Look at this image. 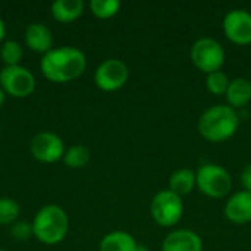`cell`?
I'll return each mask as SVG.
<instances>
[{
	"mask_svg": "<svg viewBox=\"0 0 251 251\" xmlns=\"http://www.w3.org/2000/svg\"><path fill=\"white\" fill-rule=\"evenodd\" d=\"M194 188H197V176H196V172L188 168L175 171L169 178L168 190H171L172 193H175L179 197L191 194L194 191Z\"/></svg>",
	"mask_w": 251,
	"mask_h": 251,
	"instance_id": "cell-16",
	"label": "cell"
},
{
	"mask_svg": "<svg viewBox=\"0 0 251 251\" xmlns=\"http://www.w3.org/2000/svg\"><path fill=\"white\" fill-rule=\"evenodd\" d=\"M90 9L94 16L100 19H109L118 15L121 9V1L119 0H91Z\"/></svg>",
	"mask_w": 251,
	"mask_h": 251,
	"instance_id": "cell-19",
	"label": "cell"
},
{
	"mask_svg": "<svg viewBox=\"0 0 251 251\" xmlns=\"http://www.w3.org/2000/svg\"><path fill=\"white\" fill-rule=\"evenodd\" d=\"M85 9L82 0H54L51 3V15L59 22H72L78 19Z\"/></svg>",
	"mask_w": 251,
	"mask_h": 251,
	"instance_id": "cell-17",
	"label": "cell"
},
{
	"mask_svg": "<svg viewBox=\"0 0 251 251\" xmlns=\"http://www.w3.org/2000/svg\"><path fill=\"white\" fill-rule=\"evenodd\" d=\"M10 235L16 241H26L34 235V228L31 222L26 221H16L10 228Z\"/></svg>",
	"mask_w": 251,
	"mask_h": 251,
	"instance_id": "cell-23",
	"label": "cell"
},
{
	"mask_svg": "<svg viewBox=\"0 0 251 251\" xmlns=\"http://www.w3.org/2000/svg\"><path fill=\"white\" fill-rule=\"evenodd\" d=\"M1 90L16 99L28 97L35 88V76L25 66H4L0 71Z\"/></svg>",
	"mask_w": 251,
	"mask_h": 251,
	"instance_id": "cell-7",
	"label": "cell"
},
{
	"mask_svg": "<svg viewBox=\"0 0 251 251\" xmlns=\"http://www.w3.org/2000/svg\"><path fill=\"white\" fill-rule=\"evenodd\" d=\"M4 99H6V93L1 90V87H0V107L3 106V103H4Z\"/></svg>",
	"mask_w": 251,
	"mask_h": 251,
	"instance_id": "cell-26",
	"label": "cell"
},
{
	"mask_svg": "<svg viewBox=\"0 0 251 251\" xmlns=\"http://www.w3.org/2000/svg\"><path fill=\"white\" fill-rule=\"evenodd\" d=\"M34 237L43 244L53 246L65 240L69 231V218L66 212L56 204L41 207L32 222Z\"/></svg>",
	"mask_w": 251,
	"mask_h": 251,
	"instance_id": "cell-3",
	"label": "cell"
},
{
	"mask_svg": "<svg viewBox=\"0 0 251 251\" xmlns=\"http://www.w3.org/2000/svg\"><path fill=\"white\" fill-rule=\"evenodd\" d=\"M135 251H150V250H149V247H147V246L138 244V247H137V250H135Z\"/></svg>",
	"mask_w": 251,
	"mask_h": 251,
	"instance_id": "cell-27",
	"label": "cell"
},
{
	"mask_svg": "<svg viewBox=\"0 0 251 251\" xmlns=\"http://www.w3.org/2000/svg\"><path fill=\"white\" fill-rule=\"evenodd\" d=\"M25 44L37 53H49L53 49V34L49 26L40 22L29 24L25 29Z\"/></svg>",
	"mask_w": 251,
	"mask_h": 251,
	"instance_id": "cell-13",
	"label": "cell"
},
{
	"mask_svg": "<svg viewBox=\"0 0 251 251\" xmlns=\"http://www.w3.org/2000/svg\"><path fill=\"white\" fill-rule=\"evenodd\" d=\"M4 35H6V25H4L3 19L0 18V43H1V40L4 38Z\"/></svg>",
	"mask_w": 251,
	"mask_h": 251,
	"instance_id": "cell-25",
	"label": "cell"
},
{
	"mask_svg": "<svg viewBox=\"0 0 251 251\" xmlns=\"http://www.w3.org/2000/svg\"><path fill=\"white\" fill-rule=\"evenodd\" d=\"M138 243L135 238L125 231H112L100 241L99 251H135Z\"/></svg>",
	"mask_w": 251,
	"mask_h": 251,
	"instance_id": "cell-15",
	"label": "cell"
},
{
	"mask_svg": "<svg viewBox=\"0 0 251 251\" xmlns=\"http://www.w3.org/2000/svg\"><path fill=\"white\" fill-rule=\"evenodd\" d=\"M0 251H6V250H1V249H0Z\"/></svg>",
	"mask_w": 251,
	"mask_h": 251,
	"instance_id": "cell-29",
	"label": "cell"
},
{
	"mask_svg": "<svg viewBox=\"0 0 251 251\" xmlns=\"http://www.w3.org/2000/svg\"><path fill=\"white\" fill-rule=\"evenodd\" d=\"M197 188L209 199H224L232 190V176L221 165L206 163L196 172Z\"/></svg>",
	"mask_w": 251,
	"mask_h": 251,
	"instance_id": "cell-4",
	"label": "cell"
},
{
	"mask_svg": "<svg viewBox=\"0 0 251 251\" xmlns=\"http://www.w3.org/2000/svg\"><path fill=\"white\" fill-rule=\"evenodd\" d=\"M129 78V69L125 62L121 59H106L103 60L96 72H94V82L103 91H116L122 88Z\"/></svg>",
	"mask_w": 251,
	"mask_h": 251,
	"instance_id": "cell-8",
	"label": "cell"
},
{
	"mask_svg": "<svg viewBox=\"0 0 251 251\" xmlns=\"http://www.w3.org/2000/svg\"><path fill=\"white\" fill-rule=\"evenodd\" d=\"M29 151L38 162L54 163L65 156V144L62 138L50 131H43L34 135L29 143Z\"/></svg>",
	"mask_w": 251,
	"mask_h": 251,
	"instance_id": "cell-9",
	"label": "cell"
},
{
	"mask_svg": "<svg viewBox=\"0 0 251 251\" xmlns=\"http://www.w3.org/2000/svg\"><path fill=\"white\" fill-rule=\"evenodd\" d=\"M43 75L53 82H69L79 78L87 68L85 53L74 46L51 49L40 62Z\"/></svg>",
	"mask_w": 251,
	"mask_h": 251,
	"instance_id": "cell-1",
	"label": "cell"
},
{
	"mask_svg": "<svg viewBox=\"0 0 251 251\" xmlns=\"http://www.w3.org/2000/svg\"><path fill=\"white\" fill-rule=\"evenodd\" d=\"M0 56L6 66H18L24 56L22 46L15 40H7L0 49Z\"/></svg>",
	"mask_w": 251,
	"mask_h": 251,
	"instance_id": "cell-22",
	"label": "cell"
},
{
	"mask_svg": "<svg viewBox=\"0 0 251 251\" xmlns=\"http://www.w3.org/2000/svg\"><path fill=\"white\" fill-rule=\"evenodd\" d=\"M90 160H91L90 149L85 146H79V144L68 149L63 156V163L68 168H74V169H81V168L87 166L90 163Z\"/></svg>",
	"mask_w": 251,
	"mask_h": 251,
	"instance_id": "cell-18",
	"label": "cell"
},
{
	"mask_svg": "<svg viewBox=\"0 0 251 251\" xmlns=\"http://www.w3.org/2000/svg\"><path fill=\"white\" fill-rule=\"evenodd\" d=\"M162 251H203V240L191 229H176L163 240Z\"/></svg>",
	"mask_w": 251,
	"mask_h": 251,
	"instance_id": "cell-12",
	"label": "cell"
},
{
	"mask_svg": "<svg viewBox=\"0 0 251 251\" xmlns=\"http://www.w3.org/2000/svg\"><path fill=\"white\" fill-rule=\"evenodd\" d=\"M240 128V115L228 104H215L206 109L197 122L201 138L209 143H225Z\"/></svg>",
	"mask_w": 251,
	"mask_h": 251,
	"instance_id": "cell-2",
	"label": "cell"
},
{
	"mask_svg": "<svg viewBox=\"0 0 251 251\" xmlns=\"http://www.w3.org/2000/svg\"><path fill=\"white\" fill-rule=\"evenodd\" d=\"M222 29L231 43L237 46L251 44V12L246 9L229 10L222 21Z\"/></svg>",
	"mask_w": 251,
	"mask_h": 251,
	"instance_id": "cell-10",
	"label": "cell"
},
{
	"mask_svg": "<svg viewBox=\"0 0 251 251\" xmlns=\"http://www.w3.org/2000/svg\"><path fill=\"white\" fill-rule=\"evenodd\" d=\"M229 82L231 79L224 71H216L206 76V88L213 96H225Z\"/></svg>",
	"mask_w": 251,
	"mask_h": 251,
	"instance_id": "cell-20",
	"label": "cell"
},
{
	"mask_svg": "<svg viewBox=\"0 0 251 251\" xmlns=\"http://www.w3.org/2000/svg\"><path fill=\"white\" fill-rule=\"evenodd\" d=\"M193 65L203 74L209 75L216 71H222L225 65V49L224 46L212 37L199 38L190 51Z\"/></svg>",
	"mask_w": 251,
	"mask_h": 251,
	"instance_id": "cell-5",
	"label": "cell"
},
{
	"mask_svg": "<svg viewBox=\"0 0 251 251\" xmlns=\"http://www.w3.org/2000/svg\"><path fill=\"white\" fill-rule=\"evenodd\" d=\"M240 181H241V185L246 191H250L251 193V163H249L243 172H241V176H240Z\"/></svg>",
	"mask_w": 251,
	"mask_h": 251,
	"instance_id": "cell-24",
	"label": "cell"
},
{
	"mask_svg": "<svg viewBox=\"0 0 251 251\" xmlns=\"http://www.w3.org/2000/svg\"><path fill=\"white\" fill-rule=\"evenodd\" d=\"M0 132H1V125H0Z\"/></svg>",
	"mask_w": 251,
	"mask_h": 251,
	"instance_id": "cell-28",
	"label": "cell"
},
{
	"mask_svg": "<svg viewBox=\"0 0 251 251\" xmlns=\"http://www.w3.org/2000/svg\"><path fill=\"white\" fill-rule=\"evenodd\" d=\"M225 218L235 225H247L251 222V193L241 190L232 194L224 209Z\"/></svg>",
	"mask_w": 251,
	"mask_h": 251,
	"instance_id": "cell-11",
	"label": "cell"
},
{
	"mask_svg": "<svg viewBox=\"0 0 251 251\" xmlns=\"http://www.w3.org/2000/svg\"><path fill=\"white\" fill-rule=\"evenodd\" d=\"M226 104L238 110L246 107L251 101V81L247 78L231 79L229 87L225 93Z\"/></svg>",
	"mask_w": 251,
	"mask_h": 251,
	"instance_id": "cell-14",
	"label": "cell"
},
{
	"mask_svg": "<svg viewBox=\"0 0 251 251\" xmlns=\"http://www.w3.org/2000/svg\"><path fill=\"white\" fill-rule=\"evenodd\" d=\"M150 213L159 226L172 228L179 224L184 216L182 197L176 196L171 190H162L151 199Z\"/></svg>",
	"mask_w": 251,
	"mask_h": 251,
	"instance_id": "cell-6",
	"label": "cell"
},
{
	"mask_svg": "<svg viewBox=\"0 0 251 251\" xmlns=\"http://www.w3.org/2000/svg\"><path fill=\"white\" fill-rule=\"evenodd\" d=\"M21 206L16 200L10 197H1L0 199V225H10L15 224L19 218Z\"/></svg>",
	"mask_w": 251,
	"mask_h": 251,
	"instance_id": "cell-21",
	"label": "cell"
}]
</instances>
